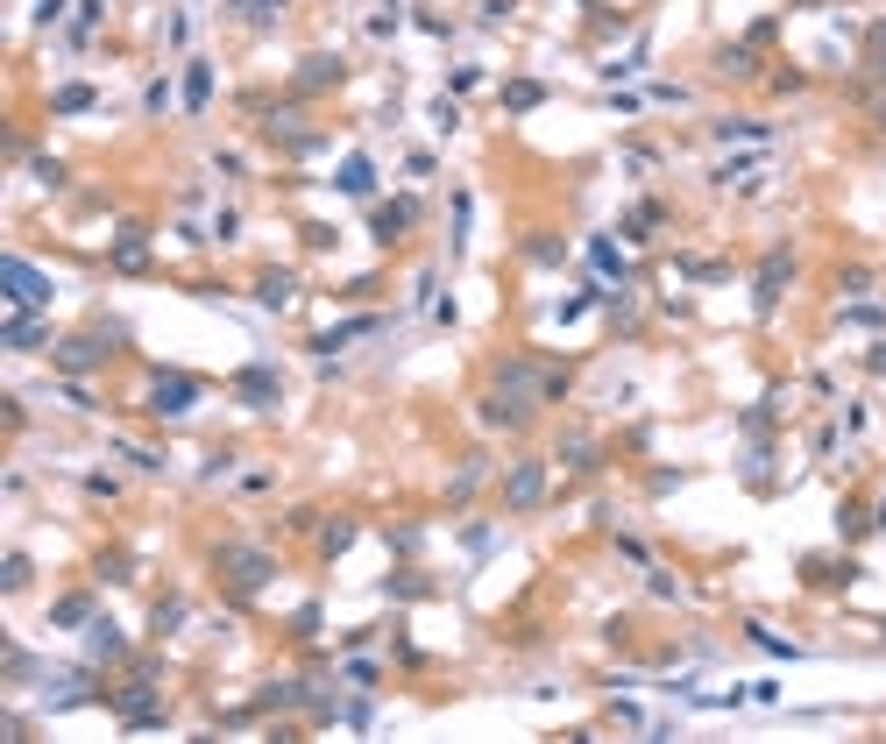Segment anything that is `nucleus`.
<instances>
[{"label": "nucleus", "mask_w": 886, "mask_h": 744, "mask_svg": "<svg viewBox=\"0 0 886 744\" xmlns=\"http://www.w3.org/2000/svg\"><path fill=\"white\" fill-rule=\"evenodd\" d=\"M192 404H199V376H185V369H156L149 376V411L156 419H185Z\"/></svg>", "instance_id": "nucleus-1"}, {"label": "nucleus", "mask_w": 886, "mask_h": 744, "mask_svg": "<svg viewBox=\"0 0 886 744\" xmlns=\"http://www.w3.org/2000/svg\"><path fill=\"white\" fill-rule=\"evenodd\" d=\"M220 574H227L234 589H263L270 574H277V560H270V553H256V546H227V553H220Z\"/></svg>", "instance_id": "nucleus-2"}, {"label": "nucleus", "mask_w": 886, "mask_h": 744, "mask_svg": "<svg viewBox=\"0 0 886 744\" xmlns=\"http://www.w3.org/2000/svg\"><path fill=\"white\" fill-rule=\"evenodd\" d=\"M0 277H8V305H15V312H36V305H50V284H43V270H36V263L8 256V270H0Z\"/></svg>", "instance_id": "nucleus-3"}, {"label": "nucleus", "mask_w": 886, "mask_h": 744, "mask_svg": "<svg viewBox=\"0 0 886 744\" xmlns=\"http://www.w3.org/2000/svg\"><path fill=\"white\" fill-rule=\"evenodd\" d=\"M50 355H57V369H64V376H86V369H100V355H114V348H107L100 334H64Z\"/></svg>", "instance_id": "nucleus-4"}, {"label": "nucleus", "mask_w": 886, "mask_h": 744, "mask_svg": "<svg viewBox=\"0 0 886 744\" xmlns=\"http://www.w3.org/2000/svg\"><path fill=\"white\" fill-rule=\"evenodd\" d=\"M539 496H546V468H539V461H518V468L504 475V504H511V511H532Z\"/></svg>", "instance_id": "nucleus-5"}, {"label": "nucleus", "mask_w": 886, "mask_h": 744, "mask_svg": "<svg viewBox=\"0 0 886 744\" xmlns=\"http://www.w3.org/2000/svg\"><path fill=\"white\" fill-rule=\"evenodd\" d=\"M787 277H794V248H773V256L759 263V305H773L787 291Z\"/></svg>", "instance_id": "nucleus-6"}, {"label": "nucleus", "mask_w": 886, "mask_h": 744, "mask_svg": "<svg viewBox=\"0 0 886 744\" xmlns=\"http://www.w3.org/2000/svg\"><path fill=\"white\" fill-rule=\"evenodd\" d=\"M412 220H419V206H412V199L376 206V241H405V234H412Z\"/></svg>", "instance_id": "nucleus-7"}, {"label": "nucleus", "mask_w": 886, "mask_h": 744, "mask_svg": "<svg viewBox=\"0 0 886 744\" xmlns=\"http://www.w3.org/2000/svg\"><path fill=\"white\" fill-rule=\"evenodd\" d=\"M334 185H341L348 199H369V192H376V163H369V156H348L341 171H334Z\"/></svg>", "instance_id": "nucleus-8"}, {"label": "nucleus", "mask_w": 886, "mask_h": 744, "mask_svg": "<svg viewBox=\"0 0 886 744\" xmlns=\"http://www.w3.org/2000/svg\"><path fill=\"white\" fill-rule=\"evenodd\" d=\"M206 100H213V64L192 57L185 64V114H206Z\"/></svg>", "instance_id": "nucleus-9"}, {"label": "nucleus", "mask_w": 886, "mask_h": 744, "mask_svg": "<svg viewBox=\"0 0 886 744\" xmlns=\"http://www.w3.org/2000/svg\"><path fill=\"white\" fill-rule=\"evenodd\" d=\"M256 298H263L270 312H284V305L298 298V277H291V270H263V277H256Z\"/></svg>", "instance_id": "nucleus-10"}, {"label": "nucleus", "mask_w": 886, "mask_h": 744, "mask_svg": "<svg viewBox=\"0 0 886 744\" xmlns=\"http://www.w3.org/2000/svg\"><path fill=\"white\" fill-rule=\"evenodd\" d=\"M234 390L249 397V404H277V390H284V383H277V369H241V376H234Z\"/></svg>", "instance_id": "nucleus-11"}, {"label": "nucleus", "mask_w": 886, "mask_h": 744, "mask_svg": "<svg viewBox=\"0 0 886 744\" xmlns=\"http://www.w3.org/2000/svg\"><path fill=\"white\" fill-rule=\"evenodd\" d=\"M50 624H57V631H86V624H93V596H64V603L50 610Z\"/></svg>", "instance_id": "nucleus-12"}, {"label": "nucleus", "mask_w": 886, "mask_h": 744, "mask_svg": "<svg viewBox=\"0 0 886 744\" xmlns=\"http://www.w3.org/2000/svg\"><path fill=\"white\" fill-rule=\"evenodd\" d=\"M553 454H560V468H596V461H603V454H596V440H589V433H568V440H560V447H553Z\"/></svg>", "instance_id": "nucleus-13"}, {"label": "nucleus", "mask_w": 886, "mask_h": 744, "mask_svg": "<svg viewBox=\"0 0 886 744\" xmlns=\"http://www.w3.org/2000/svg\"><path fill=\"white\" fill-rule=\"evenodd\" d=\"M8 348H15V355H36V348H43V326H36L29 312H15V319H8Z\"/></svg>", "instance_id": "nucleus-14"}, {"label": "nucleus", "mask_w": 886, "mask_h": 744, "mask_svg": "<svg viewBox=\"0 0 886 744\" xmlns=\"http://www.w3.org/2000/svg\"><path fill=\"white\" fill-rule=\"evenodd\" d=\"M93 100H100L93 86H57V93H50V114H86Z\"/></svg>", "instance_id": "nucleus-15"}, {"label": "nucleus", "mask_w": 886, "mask_h": 744, "mask_svg": "<svg viewBox=\"0 0 886 744\" xmlns=\"http://www.w3.org/2000/svg\"><path fill=\"white\" fill-rule=\"evenodd\" d=\"M539 100H546L539 78H518V86H504V107H511V114H525V107H539Z\"/></svg>", "instance_id": "nucleus-16"}, {"label": "nucleus", "mask_w": 886, "mask_h": 744, "mask_svg": "<svg viewBox=\"0 0 886 744\" xmlns=\"http://www.w3.org/2000/svg\"><path fill=\"white\" fill-rule=\"evenodd\" d=\"M156 638H178L185 631V603H156V624H149Z\"/></svg>", "instance_id": "nucleus-17"}, {"label": "nucleus", "mask_w": 886, "mask_h": 744, "mask_svg": "<svg viewBox=\"0 0 886 744\" xmlns=\"http://www.w3.org/2000/svg\"><path fill=\"white\" fill-rule=\"evenodd\" d=\"M334 78H341V64H334V57H312V64L298 71V86H334Z\"/></svg>", "instance_id": "nucleus-18"}, {"label": "nucleus", "mask_w": 886, "mask_h": 744, "mask_svg": "<svg viewBox=\"0 0 886 744\" xmlns=\"http://www.w3.org/2000/svg\"><path fill=\"white\" fill-rule=\"evenodd\" d=\"M355 539V518H341V525H327V539H319V553H341Z\"/></svg>", "instance_id": "nucleus-19"}, {"label": "nucleus", "mask_w": 886, "mask_h": 744, "mask_svg": "<svg viewBox=\"0 0 886 744\" xmlns=\"http://www.w3.org/2000/svg\"><path fill=\"white\" fill-rule=\"evenodd\" d=\"M171 107V86H164V78H149V93H142V114H164Z\"/></svg>", "instance_id": "nucleus-20"}, {"label": "nucleus", "mask_w": 886, "mask_h": 744, "mask_svg": "<svg viewBox=\"0 0 886 744\" xmlns=\"http://www.w3.org/2000/svg\"><path fill=\"white\" fill-rule=\"evenodd\" d=\"M837 291H844V298H858V291H872V270H844V277H837Z\"/></svg>", "instance_id": "nucleus-21"}, {"label": "nucleus", "mask_w": 886, "mask_h": 744, "mask_svg": "<svg viewBox=\"0 0 886 744\" xmlns=\"http://www.w3.org/2000/svg\"><path fill=\"white\" fill-rule=\"evenodd\" d=\"M617 553H624V560H638V567H653V546H646V539H617Z\"/></svg>", "instance_id": "nucleus-22"}, {"label": "nucleus", "mask_w": 886, "mask_h": 744, "mask_svg": "<svg viewBox=\"0 0 886 744\" xmlns=\"http://www.w3.org/2000/svg\"><path fill=\"white\" fill-rule=\"evenodd\" d=\"M872 121H879V128H886V93H879V100H872Z\"/></svg>", "instance_id": "nucleus-23"}, {"label": "nucleus", "mask_w": 886, "mask_h": 744, "mask_svg": "<svg viewBox=\"0 0 886 744\" xmlns=\"http://www.w3.org/2000/svg\"><path fill=\"white\" fill-rule=\"evenodd\" d=\"M872 369H879V376H886V348H872Z\"/></svg>", "instance_id": "nucleus-24"}]
</instances>
